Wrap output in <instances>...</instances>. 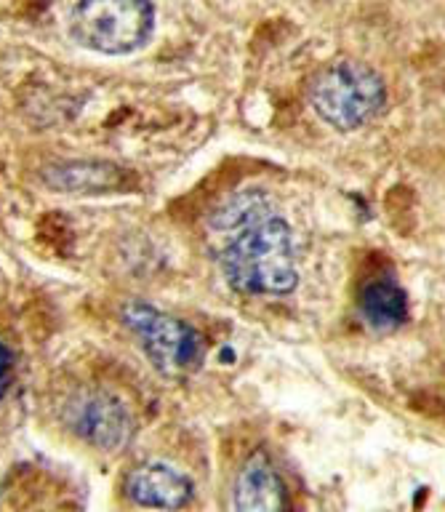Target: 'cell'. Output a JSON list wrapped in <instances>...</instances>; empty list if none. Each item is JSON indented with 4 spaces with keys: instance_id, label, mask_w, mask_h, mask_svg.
<instances>
[{
    "instance_id": "cell-5",
    "label": "cell",
    "mask_w": 445,
    "mask_h": 512,
    "mask_svg": "<svg viewBox=\"0 0 445 512\" xmlns=\"http://www.w3.org/2000/svg\"><path fill=\"white\" fill-rule=\"evenodd\" d=\"M67 424L88 446L102 451H120L134 435V422L123 403L107 392H80L67 406Z\"/></svg>"
},
{
    "instance_id": "cell-4",
    "label": "cell",
    "mask_w": 445,
    "mask_h": 512,
    "mask_svg": "<svg viewBox=\"0 0 445 512\" xmlns=\"http://www.w3.org/2000/svg\"><path fill=\"white\" fill-rule=\"evenodd\" d=\"M123 323L160 374L187 376L203 363V339L190 323L147 302H128L123 307Z\"/></svg>"
},
{
    "instance_id": "cell-1",
    "label": "cell",
    "mask_w": 445,
    "mask_h": 512,
    "mask_svg": "<svg viewBox=\"0 0 445 512\" xmlns=\"http://www.w3.org/2000/svg\"><path fill=\"white\" fill-rule=\"evenodd\" d=\"M235 216L219 227L232 230L224 243L222 267L230 286L248 296H286L299 283L294 230L259 195L232 203Z\"/></svg>"
},
{
    "instance_id": "cell-10",
    "label": "cell",
    "mask_w": 445,
    "mask_h": 512,
    "mask_svg": "<svg viewBox=\"0 0 445 512\" xmlns=\"http://www.w3.org/2000/svg\"><path fill=\"white\" fill-rule=\"evenodd\" d=\"M11 376H14V358L6 344L0 342V400L6 398L8 387H11Z\"/></svg>"
},
{
    "instance_id": "cell-7",
    "label": "cell",
    "mask_w": 445,
    "mask_h": 512,
    "mask_svg": "<svg viewBox=\"0 0 445 512\" xmlns=\"http://www.w3.org/2000/svg\"><path fill=\"white\" fill-rule=\"evenodd\" d=\"M235 512H286L288 488L278 467L264 454L248 456L232 486Z\"/></svg>"
},
{
    "instance_id": "cell-8",
    "label": "cell",
    "mask_w": 445,
    "mask_h": 512,
    "mask_svg": "<svg viewBox=\"0 0 445 512\" xmlns=\"http://www.w3.org/2000/svg\"><path fill=\"white\" fill-rule=\"evenodd\" d=\"M43 182L56 192L67 195H104L120 190L126 184V171L104 160H75V163H56L43 171Z\"/></svg>"
},
{
    "instance_id": "cell-2",
    "label": "cell",
    "mask_w": 445,
    "mask_h": 512,
    "mask_svg": "<svg viewBox=\"0 0 445 512\" xmlns=\"http://www.w3.org/2000/svg\"><path fill=\"white\" fill-rule=\"evenodd\" d=\"M310 104L326 126L350 134L382 112L387 83L379 72L358 59H336L312 75Z\"/></svg>"
},
{
    "instance_id": "cell-6",
    "label": "cell",
    "mask_w": 445,
    "mask_h": 512,
    "mask_svg": "<svg viewBox=\"0 0 445 512\" xmlns=\"http://www.w3.org/2000/svg\"><path fill=\"white\" fill-rule=\"evenodd\" d=\"M123 491L134 504L147 510L176 512L187 507L195 496V483L190 475L176 470L168 462H144L128 472Z\"/></svg>"
},
{
    "instance_id": "cell-3",
    "label": "cell",
    "mask_w": 445,
    "mask_h": 512,
    "mask_svg": "<svg viewBox=\"0 0 445 512\" xmlns=\"http://www.w3.org/2000/svg\"><path fill=\"white\" fill-rule=\"evenodd\" d=\"M152 32V0H78L67 19L72 43L104 56L134 54L150 43Z\"/></svg>"
},
{
    "instance_id": "cell-9",
    "label": "cell",
    "mask_w": 445,
    "mask_h": 512,
    "mask_svg": "<svg viewBox=\"0 0 445 512\" xmlns=\"http://www.w3.org/2000/svg\"><path fill=\"white\" fill-rule=\"evenodd\" d=\"M358 304L363 320L376 331H392V328L403 326L408 318L406 291L390 275L368 280L366 286L360 288Z\"/></svg>"
}]
</instances>
